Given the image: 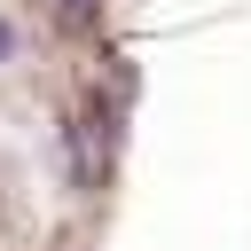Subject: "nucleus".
Returning <instances> with one entry per match:
<instances>
[{"instance_id": "f257e3e1", "label": "nucleus", "mask_w": 251, "mask_h": 251, "mask_svg": "<svg viewBox=\"0 0 251 251\" xmlns=\"http://www.w3.org/2000/svg\"><path fill=\"white\" fill-rule=\"evenodd\" d=\"M8 47H16V31H8V24H0V63H8Z\"/></svg>"}]
</instances>
